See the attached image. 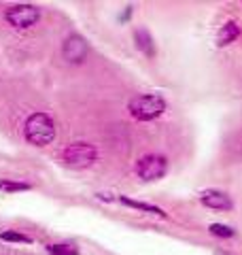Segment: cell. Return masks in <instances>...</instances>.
Returning a JSON list of instances; mask_svg holds the SVG:
<instances>
[{"mask_svg":"<svg viewBox=\"0 0 242 255\" xmlns=\"http://www.w3.org/2000/svg\"><path fill=\"white\" fill-rule=\"evenodd\" d=\"M127 111L136 122H153L166 111V100L157 94H140L130 100Z\"/></svg>","mask_w":242,"mask_h":255,"instance_id":"obj_2","label":"cell"},{"mask_svg":"<svg viewBox=\"0 0 242 255\" xmlns=\"http://www.w3.org/2000/svg\"><path fill=\"white\" fill-rule=\"evenodd\" d=\"M51 255H79V249L75 245H68V243H60V245H49L47 247Z\"/></svg>","mask_w":242,"mask_h":255,"instance_id":"obj_13","label":"cell"},{"mask_svg":"<svg viewBox=\"0 0 242 255\" xmlns=\"http://www.w3.org/2000/svg\"><path fill=\"white\" fill-rule=\"evenodd\" d=\"M62 159L72 168H87L98 159V149L92 142H70L62 151Z\"/></svg>","mask_w":242,"mask_h":255,"instance_id":"obj_3","label":"cell"},{"mask_svg":"<svg viewBox=\"0 0 242 255\" xmlns=\"http://www.w3.org/2000/svg\"><path fill=\"white\" fill-rule=\"evenodd\" d=\"M4 19L11 23L13 28H32L40 19V9L34 4H15L6 9Z\"/></svg>","mask_w":242,"mask_h":255,"instance_id":"obj_5","label":"cell"},{"mask_svg":"<svg viewBox=\"0 0 242 255\" xmlns=\"http://www.w3.org/2000/svg\"><path fill=\"white\" fill-rule=\"evenodd\" d=\"M23 132L34 147H47L55 138V124L47 113H32L26 119Z\"/></svg>","mask_w":242,"mask_h":255,"instance_id":"obj_1","label":"cell"},{"mask_svg":"<svg viewBox=\"0 0 242 255\" xmlns=\"http://www.w3.org/2000/svg\"><path fill=\"white\" fill-rule=\"evenodd\" d=\"M208 230H211V234L219 236V238H232L234 236V230L230 226H223V223H213Z\"/></svg>","mask_w":242,"mask_h":255,"instance_id":"obj_14","label":"cell"},{"mask_svg":"<svg viewBox=\"0 0 242 255\" xmlns=\"http://www.w3.org/2000/svg\"><path fill=\"white\" fill-rule=\"evenodd\" d=\"M117 200L125 206H132V209H138V211H144V213H151V215H159V217H166V213L159 209L155 204H149V202H140V200H132L127 196H117Z\"/></svg>","mask_w":242,"mask_h":255,"instance_id":"obj_10","label":"cell"},{"mask_svg":"<svg viewBox=\"0 0 242 255\" xmlns=\"http://www.w3.org/2000/svg\"><path fill=\"white\" fill-rule=\"evenodd\" d=\"M200 202L208 206V209H215V211H232L234 209V202L228 194L223 191H217V189H206L200 194Z\"/></svg>","mask_w":242,"mask_h":255,"instance_id":"obj_7","label":"cell"},{"mask_svg":"<svg viewBox=\"0 0 242 255\" xmlns=\"http://www.w3.org/2000/svg\"><path fill=\"white\" fill-rule=\"evenodd\" d=\"M0 241L4 243H21V245H30L32 243V236L17 232V230H6V232H0Z\"/></svg>","mask_w":242,"mask_h":255,"instance_id":"obj_12","label":"cell"},{"mask_svg":"<svg viewBox=\"0 0 242 255\" xmlns=\"http://www.w3.org/2000/svg\"><path fill=\"white\" fill-rule=\"evenodd\" d=\"M134 41H136V47H138L144 55H149V58L155 55V43H153V36L149 34L147 28H136L134 30Z\"/></svg>","mask_w":242,"mask_h":255,"instance_id":"obj_9","label":"cell"},{"mask_svg":"<svg viewBox=\"0 0 242 255\" xmlns=\"http://www.w3.org/2000/svg\"><path fill=\"white\" fill-rule=\"evenodd\" d=\"M32 185L23 181H13V179H0V191L6 194H17V191H28Z\"/></svg>","mask_w":242,"mask_h":255,"instance_id":"obj_11","label":"cell"},{"mask_svg":"<svg viewBox=\"0 0 242 255\" xmlns=\"http://www.w3.org/2000/svg\"><path fill=\"white\" fill-rule=\"evenodd\" d=\"M87 53H90V45H87V41L83 36L79 34H70L66 41H64V47H62V55L64 60L70 62V64H81Z\"/></svg>","mask_w":242,"mask_h":255,"instance_id":"obj_6","label":"cell"},{"mask_svg":"<svg viewBox=\"0 0 242 255\" xmlns=\"http://www.w3.org/2000/svg\"><path fill=\"white\" fill-rule=\"evenodd\" d=\"M240 36V26L238 21H225L219 28V34H217V45L219 47H228L230 43H234Z\"/></svg>","mask_w":242,"mask_h":255,"instance_id":"obj_8","label":"cell"},{"mask_svg":"<svg viewBox=\"0 0 242 255\" xmlns=\"http://www.w3.org/2000/svg\"><path fill=\"white\" fill-rule=\"evenodd\" d=\"M134 170L142 181H157L168 172V159L164 155H157V153L144 155L136 162Z\"/></svg>","mask_w":242,"mask_h":255,"instance_id":"obj_4","label":"cell"}]
</instances>
